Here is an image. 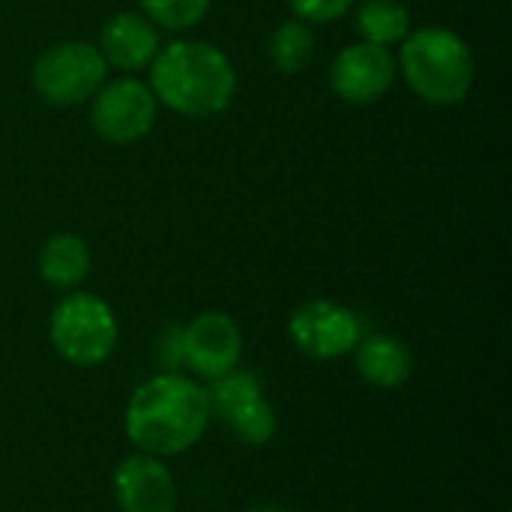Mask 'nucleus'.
Segmentation results:
<instances>
[{"instance_id":"nucleus-2","label":"nucleus","mask_w":512,"mask_h":512,"mask_svg":"<svg viewBox=\"0 0 512 512\" xmlns=\"http://www.w3.org/2000/svg\"><path fill=\"white\" fill-rule=\"evenodd\" d=\"M150 90L156 102L186 117H210L231 105L237 75L231 60L210 42L177 39L150 63Z\"/></svg>"},{"instance_id":"nucleus-5","label":"nucleus","mask_w":512,"mask_h":512,"mask_svg":"<svg viewBox=\"0 0 512 512\" xmlns=\"http://www.w3.org/2000/svg\"><path fill=\"white\" fill-rule=\"evenodd\" d=\"M105 57L90 42H60L33 63V87L48 105H81L105 84Z\"/></svg>"},{"instance_id":"nucleus-4","label":"nucleus","mask_w":512,"mask_h":512,"mask_svg":"<svg viewBox=\"0 0 512 512\" xmlns=\"http://www.w3.org/2000/svg\"><path fill=\"white\" fill-rule=\"evenodd\" d=\"M48 336L66 363L90 369L111 357L120 330L111 306L102 297L78 291L57 303L51 312Z\"/></svg>"},{"instance_id":"nucleus-10","label":"nucleus","mask_w":512,"mask_h":512,"mask_svg":"<svg viewBox=\"0 0 512 512\" xmlns=\"http://www.w3.org/2000/svg\"><path fill=\"white\" fill-rule=\"evenodd\" d=\"M396 78V60L384 45L354 42L330 63V87L339 99L354 105L378 102Z\"/></svg>"},{"instance_id":"nucleus-14","label":"nucleus","mask_w":512,"mask_h":512,"mask_svg":"<svg viewBox=\"0 0 512 512\" xmlns=\"http://www.w3.org/2000/svg\"><path fill=\"white\" fill-rule=\"evenodd\" d=\"M39 273L51 288H75L90 273V249L78 234H54L39 252Z\"/></svg>"},{"instance_id":"nucleus-16","label":"nucleus","mask_w":512,"mask_h":512,"mask_svg":"<svg viewBox=\"0 0 512 512\" xmlns=\"http://www.w3.org/2000/svg\"><path fill=\"white\" fill-rule=\"evenodd\" d=\"M315 54V33L306 21H282L270 36V60L279 72L297 75L312 63Z\"/></svg>"},{"instance_id":"nucleus-1","label":"nucleus","mask_w":512,"mask_h":512,"mask_svg":"<svg viewBox=\"0 0 512 512\" xmlns=\"http://www.w3.org/2000/svg\"><path fill=\"white\" fill-rule=\"evenodd\" d=\"M210 423L207 390L177 372L144 381L126 408V435L138 453L165 459L192 450Z\"/></svg>"},{"instance_id":"nucleus-19","label":"nucleus","mask_w":512,"mask_h":512,"mask_svg":"<svg viewBox=\"0 0 512 512\" xmlns=\"http://www.w3.org/2000/svg\"><path fill=\"white\" fill-rule=\"evenodd\" d=\"M252 512H288V510H282V507H273V504H267V507H258V510H252Z\"/></svg>"},{"instance_id":"nucleus-9","label":"nucleus","mask_w":512,"mask_h":512,"mask_svg":"<svg viewBox=\"0 0 512 512\" xmlns=\"http://www.w3.org/2000/svg\"><path fill=\"white\" fill-rule=\"evenodd\" d=\"M243 336L222 312H204L180 330V360L204 381H216L237 369Z\"/></svg>"},{"instance_id":"nucleus-11","label":"nucleus","mask_w":512,"mask_h":512,"mask_svg":"<svg viewBox=\"0 0 512 512\" xmlns=\"http://www.w3.org/2000/svg\"><path fill=\"white\" fill-rule=\"evenodd\" d=\"M114 495L120 512H174L177 483L168 465L156 456H126L114 471Z\"/></svg>"},{"instance_id":"nucleus-12","label":"nucleus","mask_w":512,"mask_h":512,"mask_svg":"<svg viewBox=\"0 0 512 512\" xmlns=\"http://www.w3.org/2000/svg\"><path fill=\"white\" fill-rule=\"evenodd\" d=\"M99 54L105 57V63L123 72H138L150 66L159 54V33L150 18L135 12H117L105 21L99 33Z\"/></svg>"},{"instance_id":"nucleus-17","label":"nucleus","mask_w":512,"mask_h":512,"mask_svg":"<svg viewBox=\"0 0 512 512\" xmlns=\"http://www.w3.org/2000/svg\"><path fill=\"white\" fill-rule=\"evenodd\" d=\"M144 9V18L165 30H189L201 24V18L210 9V0H138Z\"/></svg>"},{"instance_id":"nucleus-15","label":"nucleus","mask_w":512,"mask_h":512,"mask_svg":"<svg viewBox=\"0 0 512 512\" xmlns=\"http://www.w3.org/2000/svg\"><path fill=\"white\" fill-rule=\"evenodd\" d=\"M357 33L363 42L387 48L411 33V15L399 0H363L357 12Z\"/></svg>"},{"instance_id":"nucleus-18","label":"nucleus","mask_w":512,"mask_h":512,"mask_svg":"<svg viewBox=\"0 0 512 512\" xmlns=\"http://www.w3.org/2000/svg\"><path fill=\"white\" fill-rule=\"evenodd\" d=\"M288 3L300 21L327 24V21H336L339 15H345L354 0H288Z\"/></svg>"},{"instance_id":"nucleus-13","label":"nucleus","mask_w":512,"mask_h":512,"mask_svg":"<svg viewBox=\"0 0 512 512\" xmlns=\"http://www.w3.org/2000/svg\"><path fill=\"white\" fill-rule=\"evenodd\" d=\"M354 363H357L360 378L372 387H381V390L402 387L414 372L411 348L390 333L363 336L354 348Z\"/></svg>"},{"instance_id":"nucleus-3","label":"nucleus","mask_w":512,"mask_h":512,"mask_svg":"<svg viewBox=\"0 0 512 512\" xmlns=\"http://www.w3.org/2000/svg\"><path fill=\"white\" fill-rule=\"evenodd\" d=\"M399 66L408 87L429 105H456L474 84V57L465 39L444 27L405 36Z\"/></svg>"},{"instance_id":"nucleus-8","label":"nucleus","mask_w":512,"mask_h":512,"mask_svg":"<svg viewBox=\"0 0 512 512\" xmlns=\"http://www.w3.org/2000/svg\"><path fill=\"white\" fill-rule=\"evenodd\" d=\"M291 342L315 360H339L363 339L360 318L336 300H309L288 321Z\"/></svg>"},{"instance_id":"nucleus-7","label":"nucleus","mask_w":512,"mask_h":512,"mask_svg":"<svg viewBox=\"0 0 512 512\" xmlns=\"http://www.w3.org/2000/svg\"><path fill=\"white\" fill-rule=\"evenodd\" d=\"M90 123L96 135L111 144H132L144 138L156 123V96L150 84L138 78L102 84L90 105Z\"/></svg>"},{"instance_id":"nucleus-6","label":"nucleus","mask_w":512,"mask_h":512,"mask_svg":"<svg viewBox=\"0 0 512 512\" xmlns=\"http://www.w3.org/2000/svg\"><path fill=\"white\" fill-rule=\"evenodd\" d=\"M210 417L228 423V429L252 447H264L276 435V411L264 399V387L252 372H228L207 390Z\"/></svg>"}]
</instances>
